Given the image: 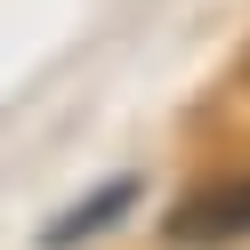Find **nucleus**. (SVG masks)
Returning a JSON list of instances; mask_svg holds the SVG:
<instances>
[{"label":"nucleus","mask_w":250,"mask_h":250,"mask_svg":"<svg viewBox=\"0 0 250 250\" xmlns=\"http://www.w3.org/2000/svg\"><path fill=\"white\" fill-rule=\"evenodd\" d=\"M129 210H137V178H105L97 194H81L65 218L41 226V250H81V242H97V234H113Z\"/></svg>","instance_id":"2"},{"label":"nucleus","mask_w":250,"mask_h":250,"mask_svg":"<svg viewBox=\"0 0 250 250\" xmlns=\"http://www.w3.org/2000/svg\"><path fill=\"white\" fill-rule=\"evenodd\" d=\"M169 242L178 250H226V242H250V178H218V186H194V194L169 210Z\"/></svg>","instance_id":"1"}]
</instances>
